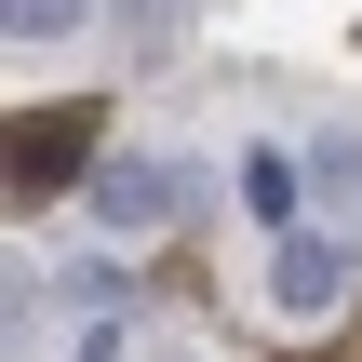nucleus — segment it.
I'll list each match as a JSON object with an SVG mask.
<instances>
[{"instance_id": "nucleus-5", "label": "nucleus", "mask_w": 362, "mask_h": 362, "mask_svg": "<svg viewBox=\"0 0 362 362\" xmlns=\"http://www.w3.org/2000/svg\"><path fill=\"white\" fill-rule=\"evenodd\" d=\"M0 27H13V40H67V27H81V0H0Z\"/></svg>"}, {"instance_id": "nucleus-1", "label": "nucleus", "mask_w": 362, "mask_h": 362, "mask_svg": "<svg viewBox=\"0 0 362 362\" xmlns=\"http://www.w3.org/2000/svg\"><path fill=\"white\" fill-rule=\"evenodd\" d=\"M81 161H94V107H81V94H67V107H27V121L0 134V175H13V188H67Z\"/></svg>"}, {"instance_id": "nucleus-4", "label": "nucleus", "mask_w": 362, "mask_h": 362, "mask_svg": "<svg viewBox=\"0 0 362 362\" xmlns=\"http://www.w3.org/2000/svg\"><path fill=\"white\" fill-rule=\"evenodd\" d=\"M242 202H255L269 228H296V161H282V148H255V161H242Z\"/></svg>"}, {"instance_id": "nucleus-2", "label": "nucleus", "mask_w": 362, "mask_h": 362, "mask_svg": "<svg viewBox=\"0 0 362 362\" xmlns=\"http://www.w3.org/2000/svg\"><path fill=\"white\" fill-rule=\"evenodd\" d=\"M188 202H202L188 161H148V148H134V161H94V215H107V228H175Z\"/></svg>"}, {"instance_id": "nucleus-6", "label": "nucleus", "mask_w": 362, "mask_h": 362, "mask_svg": "<svg viewBox=\"0 0 362 362\" xmlns=\"http://www.w3.org/2000/svg\"><path fill=\"white\" fill-rule=\"evenodd\" d=\"M322 175H336V215H362V148H336Z\"/></svg>"}, {"instance_id": "nucleus-3", "label": "nucleus", "mask_w": 362, "mask_h": 362, "mask_svg": "<svg viewBox=\"0 0 362 362\" xmlns=\"http://www.w3.org/2000/svg\"><path fill=\"white\" fill-rule=\"evenodd\" d=\"M269 296H282L296 322H336V309L362 296V255H349V242H309V228H296V242H282V269H269Z\"/></svg>"}]
</instances>
